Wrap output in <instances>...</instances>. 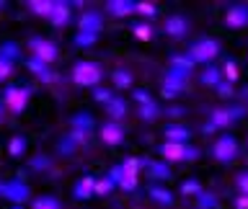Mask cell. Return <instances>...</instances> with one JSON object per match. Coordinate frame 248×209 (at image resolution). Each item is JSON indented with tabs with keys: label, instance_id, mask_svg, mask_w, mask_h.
<instances>
[{
	"label": "cell",
	"instance_id": "cell-17",
	"mask_svg": "<svg viewBox=\"0 0 248 209\" xmlns=\"http://www.w3.org/2000/svg\"><path fill=\"white\" fill-rule=\"evenodd\" d=\"M54 3H57V0H31L29 8H31V13H34V15H42V18L49 21V15L54 11Z\"/></svg>",
	"mask_w": 248,
	"mask_h": 209
},
{
	"label": "cell",
	"instance_id": "cell-19",
	"mask_svg": "<svg viewBox=\"0 0 248 209\" xmlns=\"http://www.w3.org/2000/svg\"><path fill=\"white\" fill-rule=\"evenodd\" d=\"M202 83H204L207 88H217V85L222 83V73H220V67L207 65V70L202 73Z\"/></svg>",
	"mask_w": 248,
	"mask_h": 209
},
{
	"label": "cell",
	"instance_id": "cell-3",
	"mask_svg": "<svg viewBox=\"0 0 248 209\" xmlns=\"http://www.w3.org/2000/svg\"><path fill=\"white\" fill-rule=\"evenodd\" d=\"M217 54H220V42L217 39H199L197 44H191L189 60L194 65H209Z\"/></svg>",
	"mask_w": 248,
	"mask_h": 209
},
{
	"label": "cell",
	"instance_id": "cell-41",
	"mask_svg": "<svg viewBox=\"0 0 248 209\" xmlns=\"http://www.w3.org/2000/svg\"><path fill=\"white\" fill-rule=\"evenodd\" d=\"M238 207H240V209H246V207H248V196H243V199H238Z\"/></svg>",
	"mask_w": 248,
	"mask_h": 209
},
{
	"label": "cell",
	"instance_id": "cell-30",
	"mask_svg": "<svg viewBox=\"0 0 248 209\" xmlns=\"http://www.w3.org/2000/svg\"><path fill=\"white\" fill-rule=\"evenodd\" d=\"M119 186H122L124 191L137 189V176H135V173H122V181H119Z\"/></svg>",
	"mask_w": 248,
	"mask_h": 209
},
{
	"label": "cell",
	"instance_id": "cell-8",
	"mask_svg": "<svg viewBox=\"0 0 248 209\" xmlns=\"http://www.w3.org/2000/svg\"><path fill=\"white\" fill-rule=\"evenodd\" d=\"M225 26H228V29H243V26H248V5H243V3L230 5L228 13H225Z\"/></svg>",
	"mask_w": 248,
	"mask_h": 209
},
{
	"label": "cell",
	"instance_id": "cell-5",
	"mask_svg": "<svg viewBox=\"0 0 248 209\" xmlns=\"http://www.w3.org/2000/svg\"><path fill=\"white\" fill-rule=\"evenodd\" d=\"M243 114H246V108H240V106L212 108V111H209V121H207V124H212L215 129H228V127H232V124H235Z\"/></svg>",
	"mask_w": 248,
	"mask_h": 209
},
{
	"label": "cell",
	"instance_id": "cell-33",
	"mask_svg": "<svg viewBox=\"0 0 248 209\" xmlns=\"http://www.w3.org/2000/svg\"><path fill=\"white\" fill-rule=\"evenodd\" d=\"M11 73H13V62H8V60L0 57V83L8 80V77H11Z\"/></svg>",
	"mask_w": 248,
	"mask_h": 209
},
{
	"label": "cell",
	"instance_id": "cell-20",
	"mask_svg": "<svg viewBox=\"0 0 248 209\" xmlns=\"http://www.w3.org/2000/svg\"><path fill=\"white\" fill-rule=\"evenodd\" d=\"M26 67H29V70H31V73H34L36 77H42L44 83H52V80H54V75L49 73V67H46V65H42V62H36V60H29V62H26Z\"/></svg>",
	"mask_w": 248,
	"mask_h": 209
},
{
	"label": "cell",
	"instance_id": "cell-2",
	"mask_svg": "<svg viewBox=\"0 0 248 209\" xmlns=\"http://www.w3.org/2000/svg\"><path fill=\"white\" fill-rule=\"evenodd\" d=\"M29 52H31V60L42 62V65H46V67H49L60 54L57 44L49 42V39H44V36H31L29 39Z\"/></svg>",
	"mask_w": 248,
	"mask_h": 209
},
{
	"label": "cell",
	"instance_id": "cell-15",
	"mask_svg": "<svg viewBox=\"0 0 248 209\" xmlns=\"http://www.w3.org/2000/svg\"><path fill=\"white\" fill-rule=\"evenodd\" d=\"M104 111L108 114V121H119V119L127 116V104H124V98H111Z\"/></svg>",
	"mask_w": 248,
	"mask_h": 209
},
{
	"label": "cell",
	"instance_id": "cell-10",
	"mask_svg": "<svg viewBox=\"0 0 248 209\" xmlns=\"http://www.w3.org/2000/svg\"><path fill=\"white\" fill-rule=\"evenodd\" d=\"M163 31H166V36H170V39H181L186 31H189V21H186L184 15H178V13L176 15H168Z\"/></svg>",
	"mask_w": 248,
	"mask_h": 209
},
{
	"label": "cell",
	"instance_id": "cell-18",
	"mask_svg": "<svg viewBox=\"0 0 248 209\" xmlns=\"http://www.w3.org/2000/svg\"><path fill=\"white\" fill-rule=\"evenodd\" d=\"M93 183H96V178H93V176L80 178V181L75 183V196L78 199H91L93 196Z\"/></svg>",
	"mask_w": 248,
	"mask_h": 209
},
{
	"label": "cell",
	"instance_id": "cell-16",
	"mask_svg": "<svg viewBox=\"0 0 248 209\" xmlns=\"http://www.w3.org/2000/svg\"><path fill=\"white\" fill-rule=\"evenodd\" d=\"M70 21V3H54V11L49 15V23L52 26H65V23Z\"/></svg>",
	"mask_w": 248,
	"mask_h": 209
},
{
	"label": "cell",
	"instance_id": "cell-40",
	"mask_svg": "<svg viewBox=\"0 0 248 209\" xmlns=\"http://www.w3.org/2000/svg\"><path fill=\"white\" fill-rule=\"evenodd\" d=\"M135 98H137V101H140V104H142V106H145V104H150V101H153L150 96H147V93H140V90L135 93Z\"/></svg>",
	"mask_w": 248,
	"mask_h": 209
},
{
	"label": "cell",
	"instance_id": "cell-27",
	"mask_svg": "<svg viewBox=\"0 0 248 209\" xmlns=\"http://www.w3.org/2000/svg\"><path fill=\"white\" fill-rule=\"evenodd\" d=\"M8 150H11L13 158H21V155L26 152V139H23L21 134H16V137L11 139V147H8Z\"/></svg>",
	"mask_w": 248,
	"mask_h": 209
},
{
	"label": "cell",
	"instance_id": "cell-25",
	"mask_svg": "<svg viewBox=\"0 0 248 209\" xmlns=\"http://www.w3.org/2000/svg\"><path fill=\"white\" fill-rule=\"evenodd\" d=\"M145 168L150 170L153 178H168L170 176V170H168L166 163H145Z\"/></svg>",
	"mask_w": 248,
	"mask_h": 209
},
{
	"label": "cell",
	"instance_id": "cell-32",
	"mask_svg": "<svg viewBox=\"0 0 248 209\" xmlns=\"http://www.w3.org/2000/svg\"><path fill=\"white\" fill-rule=\"evenodd\" d=\"M98 39V34H83V31H78V36H75V44H80V46H91L93 42Z\"/></svg>",
	"mask_w": 248,
	"mask_h": 209
},
{
	"label": "cell",
	"instance_id": "cell-38",
	"mask_svg": "<svg viewBox=\"0 0 248 209\" xmlns=\"http://www.w3.org/2000/svg\"><path fill=\"white\" fill-rule=\"evenodd\" d=\"M93 98H96V101H101V104H108V101H111L114 96H111L108 90H96V93H93Z\"/></svg>",
	"mask_w": 248,
	"mask_h": 209
},
{
	"label": "cell",
	"instance_id": "cell-22",
	"mask_svg": "<svg viewBox=\"0 0 248 209\" xmlns=\"http://www.w3.org/2000/svg\"><path fill=\"white\" fill-rule=\"evenodd\" d=\"M160 114H163L160 106L153 104V101H150V104H145V106H140V116H142V121H155Z\"/></svg>",
	"mask_w": 248,
	"mask_h": 209
},
{
	"label": "cell",
	"instance_id": "cell-35",
	"mask_svg": "<svg viewBox=\"0 0 248 209\" xmlns=\"http://www.w3.org/2000/svg\"><path fill=\"white\" fill-rule=\"evenodd\" d=\"M217 96H220V98H230L232 96V83L222 80L220 85H217Z\"/></svg>",
	"mask_w": 248,
	"mask_h": 209
},
{
	"label": "cell",
	"instance_id": "cell-43",
	"mask_svg": "<svg viewBox=\"0 0 248 209\" xmlns=\"http://www.w3.org/2000/svg\"><path fill=\"white\" fill-rule=\"evenodd\" d=\"M13 209H21V207H13Z\"/></svg>",
	"mask_w": 248,
	"mask_h": 209
},
{
	"label": "cell",
	"instance_id": "cell-26",
	"mask_svg": "<svg viewBox=\"0 0 248 209\" xmlns=\"http://www.w3.org/2000/svg\"><path fill=\"white\" fill-rule=\"evenodd\" d=\"M34 209H62V204L54 196H39L34 199V204H31Z\"/></svg>",
	"mask_w": 248,
	"mask_h": 209
},
{
	"label": "cell",
	"instance_id": "cell-34",
	"mask_svg": "<svg viewBox=\"0 0 248 209\" xmlns=\"http://www.w3.org/2000/svg\"><path fill=\"white\" fill-rule=\"evenodd\" d=\"M135 36L142 39V42H147V39L153 36V29L147 26V23H140V26H135Z\"/></svg>",
	"mask_w": 248,
	"mask_h": 209
},
{
	"label": "cell",
	"instance_id": "cell-39",
	"mask_svg": "<svg viewBox=\"0 0 248 209\" xmlns=\"http://www.w3.org/2000/svg\"><path fill=\"white\" fill-rule=\"evenodd\" d=\"M163 114L170 116V119H178V116H184V108H181V106H170V108H166Z\"/></svg>",
	"mask_w": 248,
	"mask_h": 209
},
{
	"label": "cell",
	"instance_id": "cell-4",
	"mask_svg": "<svg viewBox=\"0 0 248 209\" xmlns=\"http://www.w3.org/2000/svg\"><path fill=\"white\" fill-rule=\"evenodd\" d=\"M29 101H31L29 88H8L3 93V108L11 111V114H23L26 106H29Z\"/></svg>",
	"mask_w": 248,
	"mask_h": 209
},
{
	"label": "cell",
	"instance_id": "cell-36",
	"mask_svg": "<svg viewBox=\"0 0 248 209\" xmlns=\"http://www.w3.org/2000/svg\"><path fill=\"white\" fill-rule=\"evenodd\" d=\"M235 186H238L240 194H248V170H243V173L235 178Z\"/></svg>",
	"mask_w": 248,
	"mask_h": 209
},
{
	"label": "cell",
	"instance_id": "cell-6",
	"mask_svg": "<svg viewBox=\"0 0 248 209\" xmlns=\"http://www.w3.org/2000/svg\"><path fill=\"white\" fill-rule=\"evenodd\" d=\"M235 155H238V142H235V137H232V134H222L212 145V158L217 163H232V160H235Z\"/></svg>",
	"mask_w": 248,
	"mask_h": 209
},
{
	"label": "cell",
	"instance_id": "cell-13",
	"mask_svg": "<svg viewBox=\"0 0 248 209\" xmlns=\"http://www.w3.org/2000/svg\"><path fill=\"white\" fill-rule=\"evenodd\" d=\"M163 134H166V142H181V145H186V142H189V137H191V129L184 127V124H166Z\"/></svg>",
	"mask_w": 248,
	"mask_h": 209
},
{
	"label": "cell",
	"instance_id": "cell-11",
	"mask_svg": "<svg viewBox=\"0 0 248 209\" xmlns=\"http://www.w3.org/2000/svg\"><path fill=\"white\" fill-rule=\"evenodd\" d=\"M0 196H8L13 201H23L29 199V186L21 181H11V183H0Z\"/></svg>",
	"mask_w": 248,
	"mask_h": 209
},
{
	"label": "cell",
	"instance_id": "cell-37",
	"mask_svg": "<svg viewBox=\"0 0 248 209\" xmlns=\"http://www.w3.org/2000/svg\"><path fill=\"white\" fill-rule=\"evenodd\" d=\"M199 204L207 207V209H212V207L217 204V199L212 196V194H204V191H202V194H199Z\"/></svg>",
	"mask_w": 248,
	"mask_h": 209
},
{
	"label": "cell",
	"instance_id": "cell-12",
	"mask_svg": "<svg viewBox=\"0 0 248 209\" xmlns=\"http://www.w3.org/2000/svg\"><path fill=\"white\" fill-rule=\"evenodd\" d=\"M104 11L108 15H114V18H127V15L135 13V3L132 0H108L104 5Z\"/></svg>",
	"mask_w": 248,
	"mask_h": 209
},
{
	"label": "cell",
	"instance_id": "cell-24",
	"mask_svg": "<svg viewBox=\"0 0 248 209\" xmlns=\"http://www.w3.org/2000/svg\"><path fill=\"white\" fill-rule=\"evenodd\" d=\"M150 196H153L155 201H160V204H170V201H173V194H170L168 189H163V186H153V189H150Z\"/></svg>",
	"mask_w": 248,
	"mask_h": 209
},
{
	"label": "cell",
	"instance_id": "cell-29",
	"mask_svg": "<svg viewBox=\"0 0 248 209\" xmlns=\"http://www.w3.org/2000/svg\"><path fill=\"white\" fill-rule=\"evenodd\" d=\"M135 13H140V15H155V13H158V5H155V3H135Z\"/></svg>",
	"mask_w": 248,
	"mask_h": 209
},
{
	"label": "cell",
	"instance_id": "cell-31",
	"mask_svg": "<svg viewBox=\"0 0 248 209\" xmlns=\"http://www.w3.org/2000/svg\"><path fill=\"white\" fill-rule=\"evenodd\" d=\"M181 191H184V194H191V196H199V194H202V186H199V181H184V183H181Z\"/></svg>",
	"mask_w": 248,
	"mask_h": 209
},
{
	"label": "cell",
	"instance_id": "cell-23",
	"mask_svg": "<svg viewBox=\"0 0 248 209\" xmlns=\"http://www.w3.org/2000/svg\"><path fill=\"white\" fill-rule=\"evenodd\" d=\"M114 181L108 176H104V178H96V183H93V194H101V196H106V194H111L114 191Z\"/></svg>",
	"mask_w": 248,
	"mask_h": 209
},
{
	"label": "cell",
	"instance_id": "cell-21",
	"mask_svg": "<svg viewBox=\"0 0 248 209\" xmlns=\"http://www.w3.org/2000/svg\"><path fill=\"white\" fill-rule=\"evenodd\" d=\"M111 80L116 85V90H124V88H129V85H132V73H129V70H114Z\"/></svg>",
	"mask_w": 248,
	"mask_h": 209
},
{
	"label": "cell",
	"instance_id": "cell-28",
	"mask_svg": "<svg viewBox=\"0 0 248 209\" xmlns=\"http://www.w3.org/2000/svg\"><path fill=\"white\" fill-rule=\"evenodd\" d=\"M220 73H222V77H228V83H235L238 80V67H235V62H232V60L225 62V67L220 70Z\"/></svg>",
	"mask_w": 248,
	"mask_h": 209
},
{
	"label": "cell",
	"instance_id": "cell-9",
	"mask_svg": "<svg viewBox=\"0 0 248 209\" xmlns=\"http://www.w3.org/2000/svg\"><path fill=\"white\" fill-rule=\"evenodd\" d=\"M186 150H189V145H181V142H163L158 152H160L163 163H181V160H186Z\"/></svg>",
	"mask_w": 248,
	"mask_h": 209
},
{
	"label": "cell",
	"instance_id": "cell-7",
	"mask_svg": "<svg viewBox=\"0 0 248 209\" xmlns=\"http://www.w3.org/2000/svg\"><path fill=\"white\" fill-rule=\"evenodd\" d=\"M98 137H101V142H104V145L116 147V145L124 142L127 132H124V124H122V121H106L104 127L98 129Z\"/></svg>",
	"mask_w": 248,
	"mask_h": 209
},
{
	"label": "cell",
	"instance_id": "cell-14",
	"mask_svg": "<svg viewBox=\"0 0 248 209\" xmlns=\"http://www.w3.org/2000/svg\"><path fill=\"white\" fill-rule=\"evenodd\" d=\"M80 31L83 34H98L101 31V15L96 11H85L80 15Z\"/></svg>",
	"mask_w": 248,
	"mask_h": 209
},
{
	"label": "cell",
	"instance_id": "cell-42",
	"mask_svg": "<svg viewBox=\"0 0 248 209\" xmlns=\"http://www.w3.org/2000/svg\"><path fill=\"white\" fill-rule=\"evenodd\" d=\"M3 111H5V108H3V104H0V119H3Z\"/></svg>",
	"mask_w": 248,
	"mask_h": 209
},
{
	"label": "cell",
	"instance_id": "cell-1",
	"mask_svg": "<svg viewBox=\"0 0 248 209\" xmlns=\"http://www.w3.org/2000/svg\"><path fill=\"white\" fill-rule=\"evenodd\" d=\"M70 75H73V83L80 88H96L104 80V67L98 62H75Z\"/></svg>",
	"mask_w": 248,
	"mask_h": 209
}]
</instances>
